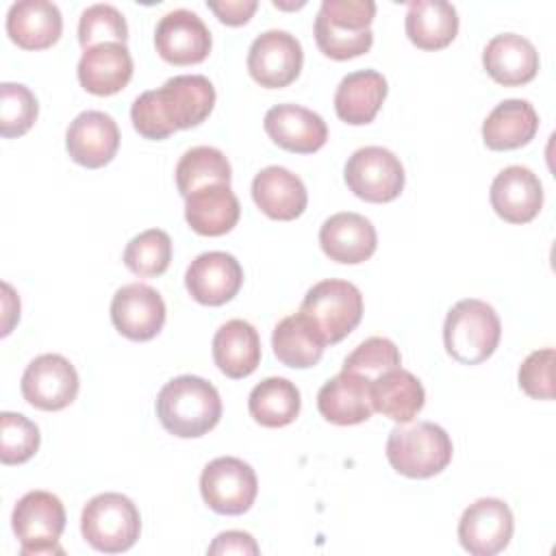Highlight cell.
I'll list each match as a JSON object with an SVG mask.
<instances>
[{"label": "cell", "mask_w": 556, "mask_h": 556, "mask_svg": "<svg viewBox=\"0 0 556 556\" xmlns=\"http://www.w3.org/2000/svg\"><path fill=\"white\" fill-rule=\"evenodd\" d=\"M500 337L502 324L495 308L476 298L456 302L443 324L445 350L463 365L486 361L500 345Z\"/></svg>", "instance_id": "277c9868"}, {"label": "cell", "mask_w": 556, "mask_h": 556, "mask_svg": "<svg viewBox=\"0 0 556 556\" xmlns=\"http://www.w3.org/2000/svg\"><path fill=\"white\" fill-rule=\"evenodd\" d=\"M371 380L352 371L337 374L317 393L319 415L334 426H356L371 417Z\"/></svg>", "instance_id": "44dd1931"}, {"label": "cell", "mask_w": 556, "mask_h": 556, "mask_svg": "<svg viewBox=\"0 0 556 556\" xmlns=\"http://www.w3.org/2000/svg\"><path fill=\"white\" fill-rule=\"evenodd\" d=\"M61 30V11L48 0H22L7 13V35L22 50H46L59 41Z\"/></svg>", "instance_id": "484cf974"}, {"label": "cell", "mask_w": 556, "mask_h": 556, "mask_svg": "<svg viewBox=\"0 0 556 556\" xmlns=\"http://www.w3.org/2000/svg\"><path fill=\"white\" fill-rule=\"evenodd\" d=\"M206 554H258V545L250 532L228 530L213 539Z\"/></svg>", "instance_id": "b9f144b4"}, {"label": "cell", "mask_w": 556, "mask_h": 556, "mask_svg": "<svg viewBox=\"0 0 556 556\" xmlns=\"http://www.w3.org/2000/svg\"><path fill=\"white\" fill-rule=\"evenodd\" d=\"M11 526L22 556L63 554L59 539L65 530V508L54 493L28 491L22 495L13 508Z\"/></svg>", "instance_id": "ba28073f"}, {"label": "cell", "mask_w": 556, "mask_h": 556, "mask_svg": "<svg viewBox=\"0 0 556 556\" xmlns=\"http://www.w3.org/2000/svg\"><path fill=\"white\" fill-rule=\"evenodd\" d=\"M302 63V46L287 30H265L248 50V72L252 80L265 89L291 85L300 76Z\"/></svg>", "instance_id": "8fae6325"}, {"label": "cell", "mask_w": 556, "mask_h": 556, "mask_svg": "<svg viewBox=\"0 0 556 556\" xmlns=\"http://www.w3.org/2000/svg\"><path fill=\"white\" fill-rule=\"evenodd\" d=\"M252 200L269 219L291 222L304 213L308 193L293 172L280 165H269L254 176Z\"/></svg>", "instance_id": "7402d4cb"}, {"label": "cell", "mask_w": 556, "mask_h": 556, "mask_svg": "<svg viewBox=\"0 0 556 556\" xmlns=\"http://www.w3.org/2000/svg\"><path fill=\"white\" fill-rule=\"evenodd\" d=\"M271 348L282 365L293 369H308L321 361L326 341L311 324V319L298 311L276 324Z\"/></svg>", "instance_id": "1f68e13d"}, {"label": "cell", "mask_w": 556, "mask_h": 556, "mask_svg": "<svg viewBox=\"0 0 556 556\" xmlns=\"http://www.w3.org/2000/svg\"><path fill=\"white\" fill-rule=\"evenodd\" d=\"M78 374L61 354H41L28 363L22 376L24 400L39 410H61L78 395Z\"/></svg>", "instance_id": "4fadbf2b"}, {"label": "cell", "mask_w": 556, "mask_h": 556, "mask_svg": "<svg viewBox=\"0 0 556 556\" xmlns=\"http://www.w3.org/2000/svg\"><path fill=\"white\" fill-rule=\"evenodd\" d=\"M263 126L278 148L295 154H313L328 139V126L321 115L300 104L271 106L265 113Z\"/></svg>", "instance_id": "ac0fdd59"}, {"label": "cell", "mask_w": 556, "mask_h": 556, "mask_svg": "<svg viewBox=\"0 0 556 556\" xmlns=\"http://www.w3.org/2000/svg\"><path fill=\"white\" fill-rule=\"evenodd\" d=\"M172 261V239L161 228H150L132 237L124 250V265L141 278H154L167 271Z\"/></svg>", "instance_id": "e575fe53"}, {"label": "cell", "mask_w": 556, "mask_h": 556, "mask_svg": "<svg viewBox=\"0 0 556 556\" xmlns=\"http://www.w3.org/2000/svg\"><path fill=\"white\" fill-rule=\"evenodd\" d=\"M206 7L217 15V20L226 26H243L254 15L258 2L256 0H222L206 2Z\"/></svg>", "instance_id": "60d3db41"}, {"label": "cell", "mask_w": 556, "mask_h": 556, "mask_svg": "<svg viewBox=\"0 0 556 556\" xmlns=\"http://www.w3.org/2000/svg\"><path fill=\"white\" fill-rule=\"evenodd\" d=\"M39 113L35 93L20 83L0 85V135L4 139L26 135Z\"/></svg>", "instance_id": "d590c367"}, {"label": "cell", "mask_w": 556, "mask_h": 556, "mask_svg": "<svg viewBox=\"0 0 556 556\" xmlns=\"http://www.w3.org/2000/svg\"><path fill=\"white\" fill-rule=\"evenodd\" d=\"M343 178L356 198L374 204L395 200L406 182L404 165L391 150L382 146L358 148L348 159Z\"/></svg>", "instance_id": "9c48e42d"}, {"label": "cell", "mask_w": 556, "mask_h": 556, "mask_svg": "<svg viewBox=\"0 0 556 556\" xmlns=\"http://www.w3.org/2000/svg\"><path fill=\"white\" fill-rule=\"evenodd\" d=\"M387 78L376 70H358L341 78L334 91V111L341 122L350 126H365L374 122L384 98Z\"/></svg>", "instance_id": "83f0119b"}, {"label": "cell", "mask_w": 556, "mask_h": 556, "mask_svg": "<svg viewBox=\"0 0 556 556\" xmlns=\"http://www.w3.org/2000/svg\"><path fill=\"white\" fill-rule=\"evenodd\" d=\"M302 408L300 389L287 378H265L248 397L252 419L265 428H282L295 421Z\"/></svg>", "instance_id": "d6a6232c"}, {"label": "cell", "mask_w": 556, "mask_h": 556, "mask_svg": "<svg viewBox=\"0 0 556 556\" xmlns=\"http://www.w3.org/2000/svg\"><path fill=\"white\" fill-rule=\"evenodd\" d=\"M404 28L419 50H441L458 35V13L454 4L443 0H415L408 2Z\"/></svg>", "instance_id": "4dcf8cb0"}, {"label": "cell", "mask_w": 556, "mask_h": 556, "mask_svg": "<svg viewBox=\"0 0 556 556\" xmlns=\"http://www.w3.org/2000/svg\"><path fill=\"white\" fill-rule=\"evenodd\" d=\"M213 361L232 380L254 374L261 363V337L256 328L245 319L222 324L213 337Z\"/></svg>", "instance_id": "4316f807"}, {"label": "cell", "mask_w": 556, "mask_h": 556, "mask_svg": "<svg viewBox=\"0 0 556 556\" xmlns=\"http://www.w3.org/2000/svg\"><path fill=\"white\" fill-rule=\"evenodd\" d=\"M78 83L93 96H113L132 78V56L126 43H98L78 61Z\"/></svg>", "instance_id": "cb8c5ba5"}, {"label": "cell", "mask_w": 556, "mask_h": 556, "mask_svg": "<svg viewBox=\"0 0 556 556\" xmlns=\"http://www.w3.org/2000/svg\"><path fill=\"white\" fill-rule=\"evenodd\" d=\"M200 493L211 510L219 515H243L256 500L258 480L254 469L241 458L219 456L202 469Z\"/></svg>", "instance_id": "30bf717a"}, {"label": "cell", "mask_w": 556, "mask_h": 556, "mask_svg": "<svg viewBox=\"0 0 556 556\" xmlns=\"http://www.w3.org/2000/svg\"><path fill=\"white\" fill-rule=\"evenodd\" d=\"M65 148L74 163L98 169L113 161L119 148V128L109 113L83 111L65 132Z\"/></svg>", "instance_id": "e0dca14e"}, {"label": "cell", "mask_w": 556, "mask_h": 556, "mask_svg": "<svg viewBox=\"0 0 556 556\" xmlns=\"http://www.w3.org/2000/svg\"><path fill=\"white\" fill-rule=\"evenodd\" d=\"M554 350L543 348L526 356L519 367V387L532 400H552L554 397Z\"/></svg>", "instance_id": "ab89813d"}, {"label": "cell", "mask_w": 556, "mask_h": 556, "mask_svg": "<svg viewBox=\"0 0 556 556\" xmlns=\"http://www.w3.org/2000/svg\"><path fill=\"white\" fill-rule=\"evenodd\" d=\"M539 115L528 100L510 98L500 102L482 124V141L489 150H517L534 139Z\"/></svg>", "instance_id": "f1b7e54d"}, {"label": "cell", "mask_w": 556, "mask_h": 556, "mask_svg": "<svg viewBox=\"0 0 556 556\" xmlns=\"http://www.w3.org/2000/svg\"><path fill=\"white\" fill-rule=\"evenodd\" d=\"M452 452L450 434L432 421L395 426L387 439L389 465L406 478L421 480L441 473L450 465Z\"/></svg>", "instance_id": "5b68a950"}, {"label": "cell", "mask_w": 556, "mask_h": 556, "mask_svg": "<svg viewBox=\"0 0 556 556\" xmlns=\"http://www.w3.org/2000/svg\"><path fill=\"white\" fill-rule=\"evenodd\" d=\"M39 428L22 413L4 410L0 415V460L2 465H22L39 450Z\"/></svg>", "instance_id": "8d00e7d4"}, {"label": "cell", "mask_w": 556, "mask_h": 556, "mask_svg": "<svg viewBox=\"0 0 556 556\" xmlns=\"http://www.w3.org/2000/svg\"><path fill=\"white\" fill-rule=\"evenodd\" d=\"M156 417L169 434L198 439L219 424L222 400L208 380L185 374L159 391Z\"/></svg>", "instance_id": "7a4b0ae2"}, {"label": "cell", "mask_w": 556, "mask_h": 556, "mask_svg": "<svg viewBox=\"0 0 556 556\" xmlns=\"http://www.w3.org/2000/svg\"><path fill=\"white\" fill-rule=\"evenodd\" d=\"M230 178L232 169L226 154L211 146H195L187 150L176 165V187L182 198L206 185H230Z\"/></svg>", "instance_id": "836d02e7"}, {"label": "cell", "mask_w": 556, "mask_h": 556, "mask_svg": "<svg viewBox=\"0 0 556 556\" xmlns=\"http://www.w3.org/2000/svg\"><path fill=\"white\" fill-rule=\"evenodd\" d=\"M371 0H324L315 17V41L321 54L348 61L369 52L374 43Z\"/></svg>", "instance_id": "3957f363"}, {"label": "cell", "mask_w": 556, "mask_h": 556, "mask_svg": "<svg viewBox=\"0 0 556 556\" xmlns=\"http://www.w3.org/2000/svg\"><path fill=\"white\" fill-rule=\"evenodd\" d=\"M213 106V83L202 74H180L159 89L143 91L130 106V119L143 139L161 141L176 130L200 126Z\"/></svg>", "instance_id": "6da1fadb"}, {"label": "cell", "mask_w": 556, "mask_h": 556, "mask_svg": "<svg viewBox=\"0 0 556 556\" xmlns=\"http://www.w3.org/2000/svg\"><path fill=\"white\" fill-rule=\"evenodd\" d=\"M83 539L98 552L119 554L130 549L141 532V515L135 502L122 493L91 497L80 515Z\"/></svg>", "instance_id": "8992f818"}, {"label": "cell", "mask_w": 556, "mask_h": 556, "mask_svg": "<svg viewBox=\"0 0 556 556\" xmlns=\"http://www.w3.org/2000/svg\"><path fill=\"white\" fill-rule=\"evenodd\" d=\"M126 20L113 4H91L83 11L78 22V41L85 50L98 43H126Z\"/></svg>", "instance_id": "74e56055"}, {"label": "cell", "mask_w": 556, "mask_h": 556, "mask_svg": "<svg viewBox=\"0 0 556 556\" xmlns=\"http://www.w3.org/2000/svg\"><path fill=\"white\" fill-rule=\"evenodd\" d=\"M369 393L374 410L397 424L413 421L426 402V391L419 378L402 367L389 369L374 378Z\"/></svg>", "instance_id": "f546056e"}, {"label": "cell", "mask_w": 556, "mask_h": 556, "mask_svg": "<svg viewBox=\"0 0 556 556\" xmlns=\"http://www.w3.org/2000/svg\"><path fill=\"white\" fill-rule=\"evenodd\" d=\"M515 519L506 502L480 497L469 504L458 521V541L471 556L500 554L513 539Z\"/></svg>", "instance_id": "7c38bea8"}, {"label": "cell", "mask_w": 556, "mask_h": 556, "mask_svg": "<svg viewBox=\"0 0 556 556\" xmlns=\"http://www.w3.org/2000/svg\"><path fill=\"white\" fill-rule=\"evenodd\" d=\"M167 308L161 293L143 282H130L111 300V321L130 341H150L165 326Z\"/></svg>", "instance_id": "5bb4252c"}, {"label": "cell", "mask_w": 556, "mask_h": 556, "mask_svg": "<svg viewBox=\"0 0 556 556\" xmlns=\"http://www.w3.org/2000/svg\"><path fill=\"white\" fill-rule=\"evenodd\" d=\"M154 46L159 56L172 65H195L208 56L213 39L198 13L174 9L159 20Z\"/></svg>", "instance_id": "9a60e30c"}, {"label": "cell", "mask_w": 556, "mask_h": 556, "mask_svg": "<svg viewBox=\"0 0 556 556\" xmlns=\"http://www.w3.org/2000/svg\"><path fill=\"white\" fill-rule=\"evenodd\" d=\"M243 285V267L228 252H204L191 261L185 274L189 295L204 306L230 302Z\"/></svg>", "instance_id": "2e32d148"}, {"label": "cell", "mask_w": 556, "mask_h": 556, "mask_svg": "<svg viewBox=\"0 0 556 556\" xmlns=\"http://www.w3.org/2000/svg\"><path fill=\"white\" fill-rule=\"evenodd\" d=\"M402 365V354L397 345L387 337H369L354 348L343 361V371H352L365 376L369 380L380 374L395 369Z\"/></svg>", "instance_id": "f35d334b"}, {"label": "cell", "mask_w": 556, "mask_h": 556, "mask_svg": "<svg viewBox=\"0 0 556 556\" xmlns=\"http://www.w3.org/2000/svg\"><path fill=\"white\" fill-rule=\"evenodd\" d=\"M491 206L508 224L532 222L543 206L539 176L521 165L504 167L491 182Z\"/></svg>", "instance_id": "d6986e66"}, {"label": "cell", "mask_w": 556, "mask_h": 556, "mask_svg": "<svg viewBox=\"0 0 556 556\" xmlns=\"http://www.w3.org/2000/svg\"><path fill=\"white\" fill-rule=\"evenodd\" d=\"M300 313L311 319L326 345L343 341L363 319V295L356 285L339 278H328L313 285L300 306Z\"/></svg>", "instance_id": "52a82bcc"}, {"label": "cell", "mask_w": 556, "mask_h": 556, "mask_svg": "<svg viewBox=\"0 0 556 556\" xmlns=\"http://www.w3.org/2000/svg\"><path fill=\"white\" fill-rule=\"evenodd\" d=\"M482 65L497 85L521 87L539 72V52L526 37L502 33L486 43Z\"/></svg>", "instance_id": "603a6c76"}, {"label": "cell", "mask_w": 556, "mask_h": 556, "mask_svg": "<svg viewBox=\"0 0 556 556\" xmlns=\"http://www.w3.org/2000/svg\"><path fill=\"white\" fill-rule=\"evenodd\" d=\"M185 200V219L189 228L202 237H222L230 232L241 217V204L230 185L224 182L200 187Z\"/></svg>", "instance_id": "d4e9b609"}, {"label": "cell", "mask_w": 556, "mask_h": 556, "mask_svg": "<svg viewBox=\"0 0 556 556\" xmlns=\"http://www.w3.org/2000/svg\"><path fill=\"white\" fill-rule=\"evenodd\" d=\"M319 245L324 254L343 265L365 263L378 245L374 224L358 213L343 211L330 215L319 228Z\"/></svg>", "instance_id": "ffe728a7"}]
</instances>
